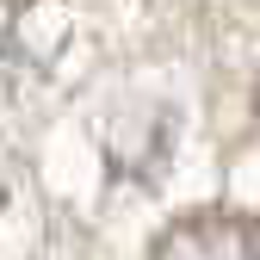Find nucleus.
Segmentation results:
<instances>
[{"instance_id": "f257e3e1", "label": "nucleus", "mask_w": 260, "mask_h": 260, "mask_svg": "<svg viewBox=\"0 0 260 260\" xmlns=\"http://www.w3.org/2000/svg\"><path fill=\"white\" fill-rule=\"evenodd\" d=\"M155 260H254V242L242 236V223L199 217V223H180V230L161 242Z\"/></svg>"}]
</instances>
